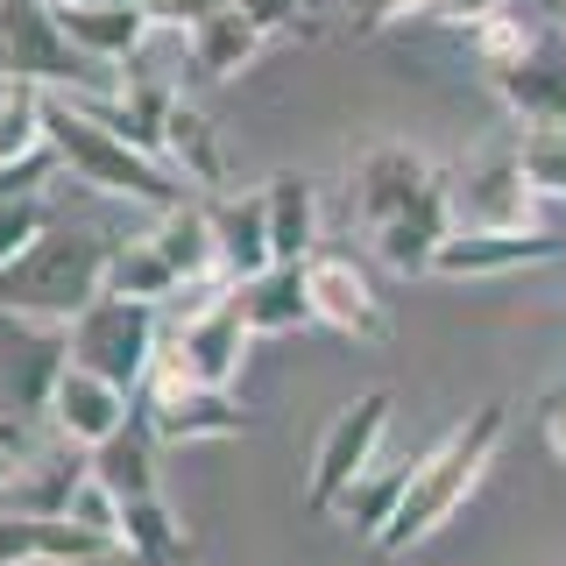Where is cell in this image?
Segmentation results:
<instances>
[{
	"label": "cell",
	"mask_w": 566,
	"mask_h": 566,
	"mask_svg": "<svg viewBox=\"0 0 566 566\" xmlns=\"http://www.w3.org/2000/svg\"><path fill=\"white\" fill-rule=\"evenodd\" d=\"M503 432H510V411H503V403H474V411L460 418L447 439H432V447L418 453L411 489L397 495L389 524H382L368 545H376V553H418V545L432 538V531L447 524L474 489H482V474L495 468V447H503Z\"/></svg>",
	"instance_id": "6da1fadb"
},
{
	"label": "cell",
	"mask_w": 566,
	"mask_h": 566,
	"mask_svg": "<svg viewBox=\"0 0 566 566\" xmlns=\"http://www.w3.org/2000/svg\"><path fill=\"white\" fill-rule=\"evenodd\" d=\"M114 234H99L93 220H50L22 262L0 270V312L57 318L71 326L93 297L106 291V262H114Z\"/></svg>",
	"instance_id": "7a4b0ae2"
},
{
	"label": "cell",
	"mask_w": 566,
	"mask_h": 566,
	"mask_svg": "<svg viewBox=\"0 0 566 566\" xmlns=\"http://www.w3.org/2000/svg\"><path fill=\"white\" fill-rule=\"evenodd\" d=\"M43 135H50V149H57V164L78 177V185L106 191V199H128V206H149V212L185 206V177H177L164 156L106 135L99 120H85L78 106L57 99V93H43Z\"/></svg>",
	"instance_id": "3957f363"
},
{
	"label": "cell",
	"mask_w": 566,
	"mask_h": 566,
	"mask_svg": "<svg viewBox=\"0 0 566 566\" xmlns=\"http://www.w3.org/2000/svg\"><path fill=\"white\" fill-rule=\"evenodd\" d=\"M106 291L120 297H149V305H170V297L185 291H220V276H212V220L206 206H170L156 212V227H142L114 248V262H106Z\"/></svg>",
	"instance_id": "277c9868"
},
{
	"label": "cell",
	"mask_w": 566,
	"mask_h": 566,
	"mask_svg": "<svg viewBox=\"0 0 566 566\" xmlns=\"http://www.w3.org/2000/svg\"><path fill=\"white\" fill-rule=\"evenodd\" d=\"M135 389H142L135 411L149 418V432L164 439V447H212V439H241L248 424H255V411H248L241 397H227V389L191 376L185 354L170 340H156V361L142 368Z\"/></svg>",
	"instance_id": "5b68a950"
},
{
	"label": "cell",
	"mask_w": 566,
	"mask_h": 566,
	"mask_svg": "<svg viewBox=\"0 0 566 566\" xmlns=\"http://www.w3.org/2000/svg\"><path fill=\"white\" fill-rule=\"evenodd\" d=\"M156 340H164V305H149V297L99 291L93 305L71 318V361L120 382V389L142 382V368L156 361Z\"/></svg>",
	"instance_id": "8992f818"
},
{
	"label": "cell",
	"mask_w": 566,
	"mask_h": 566,
	"mask_svg": "<svg viewBox=\"0 0 566 566\" xmlns=\"http://www.w3.org/2000/svg\"><path fill=\"white\" fill-rule=\"evenodd\" d=\"M71 368V326L0 312V418L50 424V389Z\"/></svg>",
	"instance_id": "52a82bcc"
},
{
	"label": "cell",
	"mask_w": 566,
	"mask_h": 566,
	"mask_svg": "<svg viewBox=\"0 0 566 566\" xmlns=\"http://www.w3.org/2000/svg\"><path fill=\"white\" fill-rule=\"evenodd\" d=\"M0 35H8V78H29L43 93H106L120 78L64 43V29L50 22V0H0Z\"/></svg>",
	"instance_id": "ba28073f"
},
{
	"label": "cell",
	"mask_w": 566,
	"mask_h": 566,
	"mask_svg": "<svg viewBox=\"0 0 566 566\" xmlns=\"http://www.w3.org/2000/svg\"><path fill=\"white\" fill-rule=\"evenodd\" d=\"M382 439H389V389H368V397L340 403V411L326 418V432H318V447H312L305 503H312V510H333V503H340V495L382 460Z\"/></svg>",
	"instance_id": "9c48e42d"
},
{
	"label": "cell",
	"mask_w": 566,
	"mask_h": 566,
	"mask_svg": "<svg viewBox=\"0 0 566 566\" xmlns=\"http://www.w3.org/2000/svg\"><path fill=\"white\" fill-rule=\"evenodd\" d=\"M453 227H538V191H531L510 135H489L482 149H474V164L460 170Z\"/></svg>",
	"instance_id": "30bf717a"
},
{
	"label": "cell",
	"mask_w": 566,
	"mask_h": 566,
	"mask_svg": "<svg viewBox=\"0 0 566 566\" xmlns=\"http://www.w3.org/2000/svg\"><path fill=\"white\" fill-rule=\"evenodd\" d=\"M305 291H312V318L326 333H340L354 347H376L389 340V305L382 291L361 276V262L340 255V248H312L305 255Z\"/></svg>",
	"instance_id": "8fae6325"
},
{
	"label": "cell",
	"mask_w": 566,
	"mask_h": 566,
	"mask_svg": "<svg viewBox=\"0 0 566 566\" xmlns=\"http://www.w3.org/2000/svg\"><path fill=\"white\" fill-rule=\"evenodd\" d=\"M559 255V234L545 227H453L432 255V276L447 283H482V276H517Z\"/></svg>",
	"instance_id": "7c38bea8"
},
{
	"label": "cell",
	"mask_w": 566,
	"mask_h": 566,
	"mask_svg": "<svg viewBox=\"0 0 566 566\" xmlns=\"http://www.w3.org/2000/svg\"><path fill=\"white\" fill-rule=\"evenodd\" d=\"M424 185H439V170H432V156H424V149H411V142H368V149L354 156V185H347L354 227L376 234V227L397 220Z\"/></svg>",
	"instance_id": "4fadbf2b"
},
{
	"label": "cell",
	"mask_w": 566,
	"mask_h": 566,
	"mask_svg": "<svg viewBox=\"0 0 566 566\" xmlns=\"http://www.w3.org/2000/svg\"><path fill=\"white\" fill-rule=\"evenodd\" d=\"M248 340H255V333H248L234 291H206L199 305L177 318V333H170V347L185 354V368L199 382H212V389H234L241 361H248Z\"/></svg>",
	"instance_id": "5bb4252c"
},
{
	"label": "cell",
	"mask_w": 566,
	"mask_h": 566,
	"mask_svg": "<svg viewBox=\"0 0 566 566\" xmlns=\"http://www.w3.org/2000/svg\"><path fill=\"white\" fill-rule=\"evenodd\" d=\"M128 418H135V389L106 382V376H93V368H78V361H71L64 376H57V389H50V432H57L64 447H85V453H93Z\"/></svg>",
	"instance_id": "9a60e30c"
},
{
	"label": "cell",
	"mask_w": 566,
	"mask_h": 566,
	"mask_svg": "<svg viewBox=\"0 0 566 566\" xmlns=\"http://www.w3.org/2000/svg\"><path fill=\"white\" fill-rule=\"evenodd\" d=\"M489 99L517 128L566 135V50H531L517 64H489Z\"/></svg>",
	"instance_id": "2e32d148"
},
{
	"label": "cell",
	"mask_w": 566,
	"mask_h": 566,
	"mask_svg": "<svg viewBox=\"0 0 566 566\" xmlns=\"http://www.w3.org/2000/svg\"><path fill=\"white\" fill-rule=\"evenodd\" d=\"M85 468H93L85 447H64V439H50L29 460H8V474H0V517H64Z\"/></svg>",
	"instance_id": "e0dca14e"
},
{
	"label": "cell",
	"mask_w": 566,
	"mask_h": 566,
	"mask_svg": "<svg viewBox=\"0 0 566 566\" xmlns=\"http://www.w3.org/2000/svg\"><path fill=\"white\" fill-rule=\"evenodd\" d=\"M447 234H453V191H447V177H439V185H424L397 220H382L376 234H368V248H376V262L397 270V276H432V255H439Z\"/></svg>",
	"instance_id": "ac0fdd59"
},
{
	"label": "cell",
	"mask_w": 566,
	"mask_h": 566,
	"mask_svg": "<svg viewBox=\"0 0 566 566\" xmlns=\"http://www.w3.org/2000/svg\"><path fill=\"white\" fill-rule=\"evenodd\" d=\"M206 220H212V276H220L227 291L248 283V276H262L276 262V248H270V199H262V191L212 199Z\"/></svg>",
	"instance_id": "d6986e66"
},
{
	"label": "cell",
	"mask_w": 566,
	"mask_h": 566,
	"mask_svg": "<svg viewBox=\"0 0 566 566\" xmlns=\"http://www.w3.org/2000/svg\"><path fill=\"white\" fill-rule=\"evenodd\" d=\"M50 22L64 29L71 50H85L93 64L120 71L142 50V35L156 29V14L149 8H85V0H50Z\"/></svg>",
	"instance_id": "ffe728a7"
},
{
	"label": "cell",
	"mask_w": 566,
	"mask_h": 566,
	"mask_svg": "<svg viewBox=\"0 0 566 566\" xmlns=\"http://www.w3.org/2000/svg\"><path fill=\"white\" fill-rule=\"evenodd\" d=\"M241 318L255 340H291V333H312V291H305V262H270L262 276L234 283Z\"/></svg>",
	"instance_id": "44dd1931"
},
{
	"label": "cell",
	"mask_w": 566,
	"mask_h": 566,
	"mask_svg": "<svg viewBox=\"0 0 566 566\" xmlns=\"http://www.w3.org/2000/svg\"><path fill=\"white\" fill-rule=\"evenodd\" d=\"M164 164L185 177V185H199V191L227 185V142H220V128H212L206 106L185 99V93L170 99V120H164Z\"/></svg>",
	"instance_id": "7402d4cb"
},
{
	"label": "cell",
	"mask_w": 566,
	"mask_h": 566,
	"mask_svg": "<svg viewBox=\"0 0 566 566\" xmlns=\"http://www.w3.org/2000/svg\"><path fill=\"white\" fill-rule=\"evenodd\" d=\"M185 43H191V64L206 71V78H241V71H255V57H262V43H270V29L255 22V14H241L234 0L227 8H212L206 22H191L185 29Z\"/></svg>",
	"instance_id": "603a6c76"
},
{
	"label": "cell",
	"mask_w": 566,
	"mask_h": 566,
	"mask_svg": "<svg viewBox=\"0 0 566 566\" xmlns=\"http://www.w3.org/2000/svg\"><path fill=\"white\" fill-rule=\"evenodd\" d=\"M106 545V531H85L78 517H0V566H57Z\"/></svg>",
	"instance_id": "cb8c5ba5"
},
{
	"label": "cell",
	"mask_w": 566,
	"mask_h": 566,
	"mask_svg": "<svg viewBox=\"0 0 566 566\" xmlns=\"http://www.w3.org/2000/svg\"><path fill=\"white\" fill-rule=\"evenodd\" d=\"M120 545H135L149 566H191V559H199V545H191V531L170 510L164 489L128 495V503H120Z\"/></svg>",
	"instance_id": "d4e9b609"
},
{
	"label": "cell",
	"mask_w": 566,
	"mask_h": 566,
	"mask_svg": "<svg viewBox=\"0 0 566 566\" xmlns=\"http://www.w3.org/2000/svg\"><path fill=\"white\" fill-rule=\"evenodd\" d=\"M156 447H164V439H156V432H149V418L135 411V418L120 424L114 439H106V447H93L85 460H93V474H99V482L120 495V503H128V495L164 489V482H156Z\"/></svg>",
	"instance_id": "484cf974"
},
{
	"label": "cell",
	"mask_w": 566,
	"mask_h": 566,
	"mask_svg": "<svg viewBox=\"0 0 566 566\" xmlns=\"http://www.w3.org/2000/svg\"><path fill=\"white\" fill-rule=\"evenodd\" d=\"M262 199H270V248L276 262H305L318 248V185L312 177H276V185H262Z\"/></svg>",
	"instance_id": "4316f807"
},
{
	"label": "cell",
	"mask_w": 566,
	"mask_h": 566,
	"mask_svg": "<svg viewBox=\"0 0 566 566\" xmlns=\"http://www.w3.org/2000/svg\"><path fill=\"white\" fill-rule=\"evenodd\" d=\"M50 135H43V85L29 78H0V164H29L43 156Z\"/></svg>",
	"instance_id": "83f0119b"
},
{
	"label": "cell",
	"mask_w": 566,
	"mask_h": 566,
	"mask_svg": "<svg viewBox=\"0 0 566 566\" xmlns=\"http://www.w3.org/2000/svg\"><path fill=\"white\" fill-rule=\"evenodd\" d=\"M468 43H474L482 64H517L531 50H545V35H538V14H524L517 0H503V8L482 14V22H468Z\"/></svg>",
	"instance_id": "f1b7e54d"
},
{
	"label": "cell",
	"mask_w": 566,
	"mask_h": 566,
	"mask_svg": "<svg viewBox=\"0 0 566 566\" xmlns=\"http://www.w3.org/2000/svg\"><path fill=\"white\" fill-rule=\"evenodd\" d=\"M411 468H418V460H397V468H389V460H376V468H368L361 474V482H354L347 495H340V517L354 524V531H361V538H376V531L389 524V510H397V495L403 489H411Z\"/></svg>",
	"instance_id": "f546056e"
},
{
	"label": "cell",
	"mask_w": 566,
	"mask_h": 566,
	"mask_svg": "<svg viewBox=\"0 0 566 566\" xmlns=\"http://www.w3.org/2000/svg\"><path fill=\"white\" fill-rule=\"evenodd\" d=\"M50 220H57V212H50V185H43V191H22V199L0 206V270H8V262H22Z\"/></svg>",
	"instance_id": "4dcf8cb0"
},
{
	"label": "cell",
	"mask_w": 566,
	"mask_h": 566,
	"mask_svg": "<svg viewBox=\"0 0 566 566\" xmlns=\"http://www.w3.org/2000/svg\"><path fill=\"white\" fill-rule=\"evenodd\" d=\"M517 164H524V177H531V191H538V199H566V135L524 128L517 135Z\"/></svg>",
	"instance_id": "1f68e13d"
},
{
	"label": "cell",
	"mask_w": 566,
	"mask_h": 566,
	"mask_svg": "<svg viewBox=\"0 0 566 566\" xmlns=\"http://www.w3.org/2000/svg\"><path fill=\"white\" fill-rule=\"evenodd\" d=\"M64 517H78L85 531H106V538H120V495L106 489L93 468H85V482L71 489V510H64Z\"/></svg>",
	"instance_id": "d6a6232c"
},
{
	"label": "cell",
	"mask_w": 566,
	"mask_h": 566,
	"mask_svg": "<svg viewBox=\"0 0 566 566\" xmlns=\"http://www.w3.org/2000/svg\"><path fill=\"white\" fill-rule=\"evenodd\" d=\"M432 0H354V29L376 35V29H397V22H418Z\"/></svg>",
	"instance_id": "836d02e7"
},
{
	"label": "cell",
	"mask_w": 566,
	"mask_h": 566,
	"mask_svg": "<svg viewBox=\"0 0 566 566\" xmlns=\"http://www.w3.org/2000/svg\"><path fill=\"white\" fill-rule=\"evenodd\" d=\"M50 170H57V149L29 156V164H0V206L22 199V191H43V185H50Z\"/></svg>",
	"instance_id": "e575fe53"
},
{
	"label": "cell",
	"mask_w": 566,
	"mask_h": 566,
	"mask_svg": "<svg viewBox=\"0 0 566 566\" xmlns=\"http://www.w3.org/2000/svg\"><path fill=\"white\" fill-rule=\"evenodd\" d=\"M538 432H545V453L566 468V382L545 389V403H538Z\"/></svg>",
	"instance_id": "d590c367"
},
{
	"label": "cell",
	"mask_w": 566,
	"mask_h": 566,
	"mask_svg": "<svg viewBox=\"0 0 566 566\" xmlns=\"http://www.w3.org/2000/svg\"><path fill=\"white\" fill-rule=\"evenodd\" d=\"M234 8H241V14H255V22L270 29V35H283V29H297V22H305V8H312V0H234Z\"/></svg>",
	"instance_id": "8d00e7d4"
},
{
	"label": "cell",
	"mask_w": 566,
	"mask_h": 566,
	"mask_svg": "<svg viewBox=\"0 0 566 566\" xmlns=\"http://www.w3.org/2000/svg\"><path fill=\"white\" fill-rule=\"evenodd\" d=\"M489 8H503V0H432V8H424L418 22H439V29H468V22H482Z\"/></svg>",
	"instance_id": "74e56055"
},
{
	"label": "cell",
	"mask_w": 566,
	"mask_h": 566,
	"mask_svg": "<svg viewBox=\"0 0 566 566\" xmlns=\"http://www.w3.org/2000/svg\"><path fill=\"white\" fill-rule=\"evenodd\" d=\"M212 8H227V0H149V14H156V22H170V29H191V22H206Z\"/></svg>",
	"instance_id": "f35d334b"
},
{
	"label": "cell",
	"mask_w": 566,
	"mask_h": 566,
	"mask_svg": "<svg viewBox=\"0 0 566 566\" xmlns=\"http://www.w3.org/2000/svg\"><path fill=\"white\" fill-rule=\"evenodd\" d=\"M57 566H149V559H142L135 545L106 538V545H93V553H78V559H57Z\"/></svg>",
	"instance_id": "ab89813d"
},
{
	"label": "cell",
	"mask_w": 566,
	"mask_h": 566,
	"mask_svg": "<svg viewBox=\"0 0 566 566\" xmlns=\"http://www.w3.org/2000/svg\"><path fill=\"white\" fill-rule=\"evenodd\" d=\"M85 8H149V0H85Z\"/></svg>",
	"instance_id": "60d3db41"
},
{
	"label": "cell",
	"mask_w": 566,
	"mask_h": 566,
	"mask_svg": "<svg viewBox=\"0 0 566 566\" xmlns=\"http://www.w3.org/2000/svg\"><path fill=\"white\" fill-rule=\"evenodd\" d=\"M553 22H559V29H566V0H553Z\"/></svg>",
	"instance_id": "b9f144b4"
},
{
	"label": "cell",
	"mask_w": 566,
	"mask_h": 566,
	"mask_svg": "<svg viewBox=\"0 0 566 566\" xmlns=\"http://www.w3.org/2000/svg\"><path fill=\"white\" fill-rule=\"evenodd\" d=\"M0 78H8V35H0Z\"/></svg>",
	"instance_id": "7bdbcfd3"
}]
</instances>
